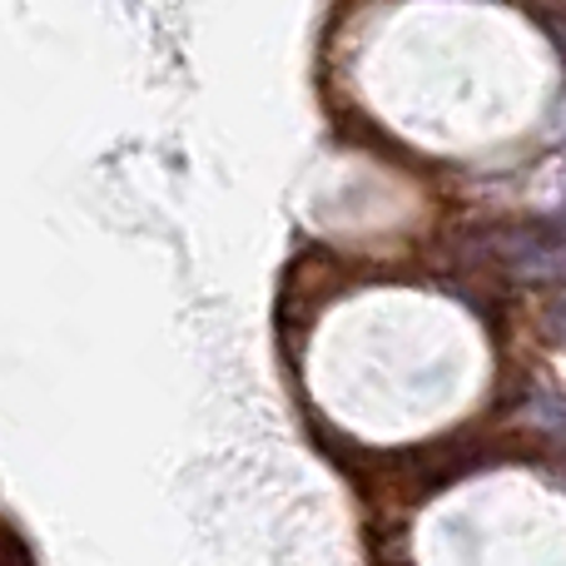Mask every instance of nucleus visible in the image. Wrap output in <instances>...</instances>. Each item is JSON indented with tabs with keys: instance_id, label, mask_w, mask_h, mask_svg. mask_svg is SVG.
<instances>
[{
	"instance_id": "f257e3e1",
	"label": "nucleus",
	"mask_w": 566,
	"mask_h": 566,
	"mask_svg": "<svg viewBox=\"0 0 566 566\" xmlns=\"http://www.w3.org/2000/svg\"><path fill=\"white\" fill-rule=\"evenodd\" d=\"M492 259L507 274L522 279H566V234L547 224H512V229H492L482 239Z\"/></svg>"
}]
</instances>
